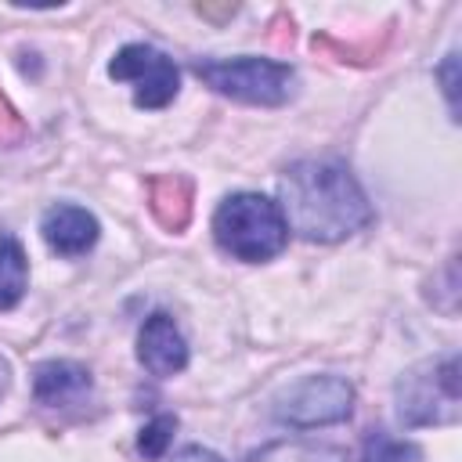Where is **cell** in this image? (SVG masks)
I'll list each match as a JSON object with an SVG mask.
<instances>
[{"mask_svg": "<svg viewBox=\"0 0 462 462\" xmlns=\"http://www.w3.org/2000/svg\"><path fill=\"white\" fill-rule=\"evenodd\" d=\"M278 199L289 231H296L307 242L332 245L365 231L375 220V209L361 180L339 159L292 162L278 180Z\"/></svg>", "mask_w": 462, "mask_h": 462, "instance_id": "1", "label": "cell"}, {"mask_svg": "<svg viewBox=\"0 0 462 462\" xmlns=\"http://www.w3.org/2000/svg\"><path fill=\"white\" fill-rule=\"evenodd\" d=\"M213 242L231 260L263 263L289 245V224L274 199L260 191H235L213 213Z\"/></svg>", "mask_w": 462, "mask_h": 462, "instance_id": "2", "label": "cell"}, {"mask_svg": "<svg viewBox=\"0 0 462 462\" xmlns=\"http://www.w3.org/2000/svg\"><path fill=\"white\" fill-rule=\"evenodd\" d=\"M393 404H397V422L404 430L455 426L462 411L458 354L448 350V354L422 357L411 368H404L393 383Z\"/></svg>", "mask_w": 462, "mask_h": 462, "instance_id": "3", "label": "cell"}, {"mask_svg": "<svg viewBox=\"0 0 462 462\" xmlns=\"http://www.w3.org/2000/svg\"><path fill=\"white\" fill-rule=\"evenodd\" d=\"M195 76L213 87L217 94L242 101V105H260V108H278L292 97L296 90V69L274 58H256V54H238V58H199Z\"/></svg>", "mask_w": 462, "mask_h": 462, "instance_id": "4", "label": "cell"}, {"mask_svg": "<svg viewBox=\"0 0 462 462\" xmlns=\"http://www.w3.org/2000/svg\"><path fill=\"white\" fill-rule=\"evenodd\" d=\"M350 411H354V386L343 375H303L289 383L271 404V415L296 430L332 426L350 419Z\"/></svg>", "mask_w": 462, "mask_h": 462, "instance_id": "5", "label": "cell"}, {"mask_svg": "<svg viewBox=\"0 0 462 462\" xmlns=\"http://www.w3.org/2000/svg\"><path fill=\"white\" fill-rule=\"evenodd\" d=\"M108 76L119 83L134 87V105L137 108H166L177 90H180V72L173 65L170 54H162L152 43H126L116 51V58L108 61Z\"/></svg>", "mask_w": 462, "mask_h": 462, "instance_id": "6", "label": "cell"}, {"mask_svg": "<svg viewBox=\"0 0 462 462\" xmlns=\"http://www.w3.org/2000/svg\"><path fill=\"white\" fill-rule=\"evenodd\" d=\"M40 235H43L51 253H58L65 260H76V256H87L97 245L101 224L90 209H83L76 202H54L40 217Z\"/></svg>", "mask_w": 462, "mask_h": 462, "instance_id": "7", "label": "cell"}, {"mask_svg": "<svg viewBox=\"0 0 462 462\" xmlns=\"http://www.w3.org/2000/svg\"><path fill=\"white\" fill-rule=\"evenodd\" d=\"M137 361L159 379H170L188 368V339L180 336L173 314L155 310L144 318L137 332Z\"/></svg>", "mask_w": 462, "mask_h": 462, "instance_id": "8", "label": "cell"}, {"mask_svg": "<svg viewBox=\"0 0 462 462\" xmlns=\"http://www.w3.org/2000/svg\"><path fill=\"white\" fill-rule=\"evenodd\" d=\"M90 390V372L79 361H43L32 372V393L40 404H69Z\"/></svg>", "mask_w": 462, "mask_h": 462, "instance_id": "9", "label": "cell"}, {"mask_svg": "<svg viewBox=\"0 0 462 462\" xmlns=\"http://www.w3.org/2000/svg\"><path fill=\"white\" fill-rule=\"evenodd\" d=\"M148 206L152 217L166 231H184L191 220V180L180 173H162L148 180Z\"/></svg>", "mask_w": 462, "mask_h": 462, "instance_id": "10", "label": "cell"}, {"mask_svg": "<svg viewBox=\"0 0 462 462\" xmlns=\"http://www.w3.org/2000/svg\"><path fill=\"white\" fill-rule=\"evenodd\" d=\"M245 462H350V451L332 440H314V437H285L256 448Z\"/></svg>", "mask_w": 462, "mask_h": 462, "instance_id": "11", "label": "cell"}, {"mask_svg": "<svg viewBox=\"0 0 462 462\" xmlns=\"http://www.w3.org/2000/svg\"><path fill=\"white\" fill-rule=\"evenodd\" d=\"M29 289V260L14 235H0V310L22 303Z\"/></svg>", "mask_w": 462, "mask_h": 462, "instance_id": "12", "label": "cell"}, {"mask_svg": "<svg viewBox=\"0 0 462 462\" xmlns=\"http://www.w3.org/2000/svg\"><path fill=\"white\" fill-rule=\"evenodd\" d=\"M361 462H419V448L411 440L390 437L386 430H368Z\"/></svg>", "mask_w": 462, "mask_h": 462, "instance_id": "13", "label": "cell"}, {"mask_svg": "<svg viewBox=\"0 0 462 462\" xmlns=\"http://www.w3.org/2000/svg\"><path fill=\"white\" fill-rule=\"evenodd\" d=\"M173 430H177V419H173V415H155L152 422H144V430H141V437H137L141 455H144L148 462H159V458L166 455L170 440H173Z\"/></svg>", "mask_w": 462, "mask_h": 462, "instance_id": "14", "label": "cell"}, {"mask_svg": "<svg viewBox=\"0 0 462 462\" xmlns=\"http://www.w3.org/2000/svg\"><path fill=\"white\" fill-rule=\"evenodd\" d=\"M455 69H458V54L451 51V54L444 58V65L437 69V76H440V83H444L440 90H444V97H448V108H451V112H455V87H458V83H455Z\"/></svg>", "mask_w": 462, "mask_h": 462, "instance_id": "15", "label": "cell"}, {"mask_svg": "<svg viewBox=\"0 0 462 462\" xmlns=\"http://www.w3.org/2000/svg\"><path fill=\"white\" fill-rule=\"evenodd\" d=\"M4 123H7L11 130H22V134H25V126H22V119H18V112H14V108L7 105V97L0 94V141H14V137H11L7 130H4Z\"/></svg>", "mask_w": 462, "mask_h": 462, "instance_id": "16", "label": "cell"}, {"mask_svg": "<svg viewBox=\"0 0 462 462\" xmlns=\"http://www.w3.org/2000/svg\"><path fill=\"white\" fill-rule=\"evenodd\" d=\"M173 462H224V458H220V455H213L209 448L191 444V448H180V451L173 455Z\"/></svg>", "mask_w": 462, "mask_h": 462, "instance_id": "17", "label": "cell"}, {"mask_svg": "<svg viewBox=\"0 0 462 462\" xmlns=\"http://www.w3.org/2000/svg\"><path fill=\"white\" fill-rule=\"evenodd\" d=\"M7 390H11V361L0 354V401L7 397Z\"/></svg>", "mask_w": 462, "mask_h": 462, "instance_id": "18", "label": "cell"}]
</instances>
